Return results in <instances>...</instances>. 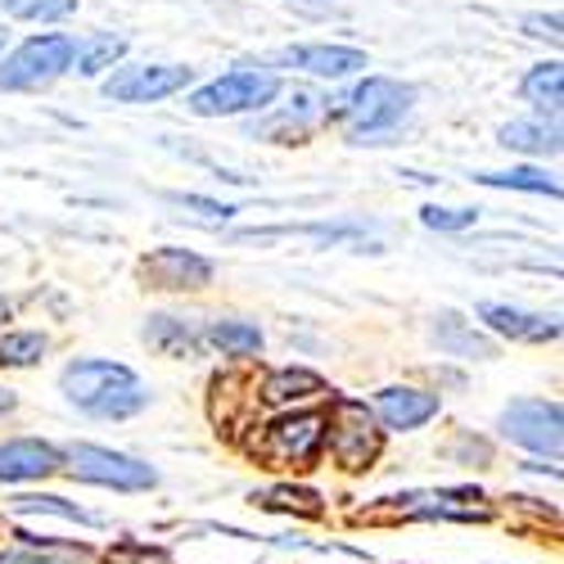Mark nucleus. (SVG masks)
Here are the masks:
<instances>
[{
	"mask_svg": "<svg viewBox=\"0 0 564 564\" xmlns=\"http://www.w3.org/2000/svg\"><path fill=\"white\" fill-rule=\"evenodd\" d=\"M195 82V68L181 64H118L105 77V96L118 105H154L163 96H176Z\"/></svg>",
	"mask_w": 564,
	"mask_h": 564,
	"instance_id": "423d86ee",
	"label": "nucleus"
},
{
	"mask_svg": "<svg viewBox=\"0 0 564 564\" xmlns=\"http://www.w3.org/2000/svg\"><path fill=\"white\" fill-rule=\"evenodd\" d=\"M59 452L41 438H10L0 443V484H32L59 469Z\"/></svg>",
	"mask_w": 564,
	"mask_h": 564,
	"instance_id": "4468645a",
	"label": "nucleus"
},
{
	"mask_svg": "<svg viewBox=\"0 0 564 564\" xmlns=\"http://www.w3.org/2000/svg\"><path fill=\"white\" fill-rule=\"evenodd\" d=\"M6 41H10V32H6V28H0V51H6Z\"/></svg>",
	"mask_w": 564,
	"mask_h": 564,
	"instance_id": "c9c22d12",
	"label": "nucleus"
},
{
	"mask_svg": "<svg viewBox=\"0 0 564 564\" xmlns=\"http://www.w3.org/2000/svg\"><path fill=\"white\" fill-rule=\"evenodd\" d=\"M294 109H280L275 118H267L262 127H253V131H262V135H280V145H299L303 135H312L325 118H330V100L325 96H312V90H294V100H290Z\"/></svg>",
	"mask_w": 564,
	"mask_h": 564,
	"instance_id": "dca6fc26",
	"label": "nucleus"
},
{
	"mask_svg": "<svg viewBox=\"0 0 564 564\" xmlns=\"http://www.w3.org/2000/svg\"><path fill=\"white\" fill-rule=\"evenodd\" d=\"M375 420H380L384 430H420L425 420L438 415V393H425V389H406V384H393V389H380L375 398Z\"/></svg>",
	"mask_w": 564,
	"mask_h": 564,
	"instance_id": "ddd939ff",
	"label": "nucleus"
},
{
	"mask_svg": "<svg viewBox=\"0 0 564 564\" xmlns=\"http://www.w3.org/2000/svg\"><path fill=\"white\" fill-rule=\"evenodd\" d=\"M109 564H176L163 546H150V542H140V538H127L118 546H109Z\"/></svg>",
	"mask_w": 564,
	"mask_h": 564,
	"instance_id": "c756f323",
	"label": "nucleus"
},
{
	"mask_svg": "<svg viewBox=\"0 0 564 564\" xmlns=\"http://www.w3.org/2000/svg\"><path fill=\"white\" fill-rule=\"evenodd\" d=\"M420 221H425L430 230H465V226L479 221V208H438V204H430L425 213H420Z\"/></svg>",
	"mask_w": 564,
	"mask_h": 564,
	"instance_id": "7c9ffc66",
	"label": "nucleus"
},
{
	"mask_svg": "<svg viewBox=\"0 0 564 564\" xmlns=\"http://www.w3.org/2000/svg\"><path fill=\"white\" fill-rule=\"evenodd\" d=\"M10 506H14L19 514H59V520H73V524H100L90 510L64 501V497H14Z\"/></svg>",
	"mask_w": 564,
	"mask_h": 564,
	"instance_id": "c85d7f7f",
	"label": "nucleus"
},
{
	"mask_svg": "<svg viewBox=\"0 0 564 564\" xmlns=\"http://www.w3.org/2000/svg\"><path fill=\"white\" fill-rule=\"evenodd\" d=\"M303 6H325V0H303Z\"/></svg>",
	"mask_w": 564,
	"mask_h": 564,
	"instance_id": "e433bc0d",
	"label": "nucleus"
},
{
	"mask_svg": "<svg viewBox=\"0 0 564 564\" xmlns=\"http://www.w3.org/2000/svg\"><path fill=\"white\" fill-rule=\"evenodd\" d=\"M312 393H325V380L316 370H303V366L275 370V375H267V384H262V402L267 406H290V402H303Z\"/></svg>",
	"mask_w": 564,
	"mask_h": 564,
	"instance_id": "412c9836",
	"label": "nucleus"
},
{
	"mask_svg": "<svg viewBox=\"0 0 564 564\" xmlns=\"http://www.w3.org/2000/svg\"><path fill=\"white\" fill-rule=\"evenodd\" d=\"M77 10V0H0V14L23 19V23H55Z\"/></svg>",
	"mask_w": 564,
	"mask_h": 564,
	"instance_id": "cd10ccee",
	"label": "nucleus"
},
{
	"mask_svg": "<svg viewBox=\"0 0 564 564\" xmlns=\"http://www.w3.org/2000/svg\"><path fill=\"white\" fill-rule=\"evenodd\" d=\"M127 55V41L113 32H90L86 41H73V68L82 77H100L109 68H118Z\"/></svg>",
	"mask_w": 564,
	"mask_h": 564,
	"instance_id": "aec40b11",
	"label": "nucleus"
},
{
	"mask_svg": "<svg viewBox=\"0 0 564 564\" xmlns=\"http://www.w3.org/2000/svg\"><path fill=\"white\" fill-rule=\"evenodd\" d=\"M325 438H330V452L344 469H366L375 456H380V430H375V415L366 402H352V398H339L335 402V415L325 420Z\"/></svg>",
	"mask_w": 564,
	"mask_h": 564,
	"instance_id": "0eeeda50",
	"label": "nucleus"
},
{
	"mask_svg": "<svg viewBox=\"0 0 564 564\" xmlns=\"http://www.w3.org/2000/svg\"><path fill=\"white\" fill-rule=\"evenodd\" d=\"M285 68H303L312 77H352L366 68V51H352V45H299V51H280L275 55Z\"/></svg>",
	"mask_w": 564,
	"mask_h": 564,
	"instance_id": "2eb2a0df",
	"label": "nucleus"
},
{
	"mask_svg": "<svg viewBox=\"0 0 564 564\" xmlns=\"http://www.w3.org/2000/svg\"><path fill=\"white\" fill-rule=\"evenodd\" d=\"M14 406H19V398H14L10 389H0V415H10Z\"/></svg>",
	"mask_w": 564,
	"mask_h": 564,
	"instance_id": "72a5a7b5",
	"label": "nucleus"
},
{
	"mask_svg": "<svg viewBox=\"0 0 564 564\" xmlns=\"http://www.w3.org/2000/svg\"><path fill=\"white\" fill-rule=\"evenodd\" d=\"M204 339L221 357H253V352H262V330L253 321H213L204 330Z\"/></svg>",
	"mask_w": 564,
	"mask_h": 564,
	"instance_id": "5701e85b",
	"label": "nucleus"
},
{
	"mask_svg": "<svg viewBox=\"0 0 564 564\" xmlns=\"http://www.w3.org/2000/svg\"><path fill=\"white\" fill-rule=\"evenodd\" d=\"M68 469H73V479L96 484V488H113V492H145L159 484V475L145 460L113 452V447H96V443H73Z\"/></svg>",
	"mask_w": 564,
	"mask_h": 564,
	"instance_id": "39448f33",
	"label": "nucleus"
},
{
	"mask_svg": "<svg viewBox=\"0 0 564 564\" xmlns=\"http://www.w3.org/2000/svg\"><path fill=\"white\" fill-rule=\"evenodd\" d=\"M501 145L520 154H560V122L555 118H514L501 127Z\"/></svg>",
	"mask_w": 564,
	"mask_h": 564,
	"instance_id": "a211bd4d",
	"label": "nucleus"
},
{
	"mask_svg": "<svg viewBox=\"0 0 564 564\" xmlns=\"http://www.w3.org/2000/svg\"><path fill=\"white\" fill-rule=\"evenodd\" d=\"M479 185H492V191H524V195H551L560 199V181L542 167H510V172H479Z\"/></svg>",
	"mask_w": 564,
	"mask_h": 564,
	"instance_id": "393cba45",
	"label": "nucleus"
},
{
	"mask_svg": "<svg viewBox=\"0 0 564 564\" xmlns=\"http://www.w3.org/2000/svg\"><path fill=\"white\" fill-rule=\"evenodd\" d=\"M73 68V36L64 32H41L28 36L19 51L6 55L0 64V90H36L51 86L55 77H64Z\"/></svg>",
	"mask_w": 564,
	"mask_h": 564,
	"instance_id": "7ed1b4c3",
	"label": "nucleus"
},
{
	"mask_svg": "<svg viewBox=\"0 0 564 564\" xmlns=\"http://www.w3.org/2000/svg\"><path fill=\"white\" fill-rule=\"evenodd\" d=\"M0 564H90V551L73 542H19L0 551Z\"/></svg>",
	"mask_w": 564,
	"mask_h": 564,
	"instance_id": "4be33fe9",
	"label": "nucleus"
},
{
	"mask_svg": "<svg viewBox=\"0 0 564 564\" xmlns=\"http://www.w3.org/2000/svg\"><path fill=\"white\" fill-rule=\"evenodd\" d=\"M10 312H14V307H10V299H6V294H0V325H6V321H10Z\"/></svg>",
	"mask_w": 564,
	"mask_h": 564,
	"instance_id": "f704fd0d",
	"label": "nucleus"
},
{
	"mask_svg": "<svg viewBox=\"0 0 564 564\" xmlns=\"http://www.w3.org/2000/svg\"><path fill=\"white\" fill-rule=\"evenodd\" d=\"M140 275H145L150 290H204L213 285V262L191 249H154L140 262Z\"/></svg>",
	"mask_w": 564,
	"mask_h": 564,
	"instance_id": "9b49d317",
	"label": "nucleus"
},
{
	"mask_svg": "<svg viewBox=\"0 0 564 564\" xmlns=\"http://www.w3.org/2000/svg\"><path fill=\"white\" fill-rule=\"evenodd\" d=\"M520 90H524V100H529V105H538L542 113L560 118V105H564V73H560V64H555V59H551V64L529 68V73H524V82H520Z\"/></svg>",
	"mask_w": 564,
	"mask_h": 564,
	"instance_id": "b1692460",
	"label": "nucleus"
},
{
	"mask_svg": "<svg viewBox=\"0 0 564 564\" xmlns=\"http://www.w3.org/2000/svg\"><path fill=\"white\" fill-rule=\"evenodd\" d=\"M262 510H290V514H307L316 520L321 514V497L312 488H294V484H280V488H267L262 497H253Z\"/></svg>",
	"mask_w": 564,
	"mask_h": 564,
	"instance_id": "bb28decb",
	"label": "nucleus"
},
{
	"mask_svg": "<svg viewBox=\"0 0 564 564\" xmlns=\"http://www.w3.org/2000/svg\"><path fill=\"white\" fill-rule=\"evenodd\" d=\"M45 335L36 330H10L0 335V370H19V366H36L45 357Z\"/></svg>",
	"mask_w": 564,
	"mask_h": 564,
	"instance_id": "a878e982",
	"label": "nucleus"
},
{
	"mask_svg": "<svg viewBox=\"0 0 564 564\" xmlns=\"http://www.w3.org/2000/svg\"><path fill=\"white\" fill-rule=\"evenodd\" d=\"M145 339H150V348H159L163 357H176V361H185V357H199V330L185 316H150V325H145Z\"/></svg>",
	"mask_w": 564,
	"mask_h": 564,
	"instance_id": "6ab92c4d",
	"label": "nucleus"
},
{
	"mask_svg": "<svg viewBox=\"0 0 564 564\" xmlns=\"http://www.w3.org/2000/svg\"><path fill=\"white\" fill-rule=\"evenodd\" d=\"M415 105V90L406 82L393 77H366L352 96L344 100V118H348V135L357 145H384V135L393 127H402V118Z\"/></svg>",
	"mask_w": 564,
	"mask_h": 564,
	"instance_id": "f03ea898",
	"label": "nucleus"
},
{
	"mask_svg": "<svg viewBox=\"0 0 564 564\" xmlns=\"http://www.w3.org/2000/svg\"><path fill=\"white\" fill-rule=\"evenodd\" d=\"M59 389L77 411L96 420H127L150 402V389L135 380V370L122 361H105V357L68 361L59 375Z\"/></svg>",
	"mask_w": 564,
	"mask_h": 564,
	"instance_id": "f257e3e1",
	"label": "nucleus"
},
{
	"mask_svg": "<svg viewBox=\"0 0 564 564\" xmlns=\"http://www.w3.org/2000/svg\"><path fill=\"white\" fill-rule=\"evenodd\" d=\"M325 447V415L321 411H290L267 425V438H262V452L280 465H299L307 469Z\"/></svg>",
	"mask_w": 564,
	"mask_h": 564,
	"instance_id": "1a4fd4ad",
	"label": "nucleus"
},
{
	"mask_svg": "<svg viewBox=\"0 0 564 564\" xmlns=\"http://www.w3.org/2000/svg\"><path fill=\"white\" fill-rule=\"evenodd\" d=\"M479 321L488 325L492 335L514 339V344H551V339H560V321L555 316H542V312H529V307H510V303H484Z\"/></svg>",
	"mask_w": 564,
	"mask_h": 564,
	"instance_id": "f8f14e48",
	"label": "nucleus"
},
{
	"mask_svg": "<svg viewBox=\"0 0 564 564\" xmlns=\"http://www.w3.org/2000/svg\"><path fill=\"white\" fill-rule=\"evenodd\" d=\"M280 96V77L258 68H235L191 96V109L199 118H230V113H258Z\"/></svg>",
	"mask_w": 564,
	"mask_h": 564,
	"instance_id": "20e7f679",
	"label": "nucleus"
},
{
	"mask_svg": "<svg viewBox=\"0 0 564 564\" xmlns=\"http://www.w3.org/2000/svg\"><path fill=\"white\" fill-rule=\"evenodd\" d=\"M430 339H434L438 352H447V357H465V361H488V357H497V344H492L484 330H475V325H469L465 316H456V312H438V316H434Z\"/></svg>",
	"mask_w": 564,
	"mask_h": 564,
	"instance_id": "f3484780",
	"label": "nucleus"
},
{
	"mask_svg": "<svg viewBox=\"0 0 564 564\" xmlns=\"http://www.w3.org/2000/svg\"><path fill=\"white\" fill-rule=\"evenodd\" d=\"M167 204H176V208H195L204 221H226V217H235L230 204H217V199H204V195H167Z\"/></svg>",
	"mask_w": 564,
	"mask_h": 564,
	"instance_id": "2f4dec72",
	"label": "nucleus"
},
{
	"mask_svg": "<svg viewBox=\"0 0 564 564\" xmlns=\"http://www.w3.org/2000/svg\"><path fill=\"white\" fill-rule=\"evenodd\" d=\"M564 415H560V402H542V398H520L501 411V434L510 443H520L538 456H551L560 460V443H564Z\"/></svg>",
	"mask_w": 564,
	"mask_h": 564,
	"instance_id": "6e6552de",
	"label": "nucleus"
},
{
	"mask_svg": "<svg viewBox=\"0 0 564 564\" xmlns=\"http://www.w3.org/2000/svg\"><path fill=\"white\" fill-rule=\"evenodd\" d=\"M524 28H529V36H538V41H560V14H529L524 19Z\"/></svg>",
	"mask_w": 564,
	"mask_h": 564,
	"instance_id": "473e14b6",
	"label": "nucleus"
},
{
	"mask_svg": "<svg viewBox=\"0 0 564 564\" xmlns=\"http://www.w3.org/2000/svg\"><path fill=\"white\" fill-rule=\"evenodd\" d=\"M389 520H488V506L475 488H447V492H411L389 497Z\"/></svg>",
	"mask_w": 564,
	"mask_h": 564,
	"instance_id": "9d476101",
	"label": "nucleus"
}]
</instances>
